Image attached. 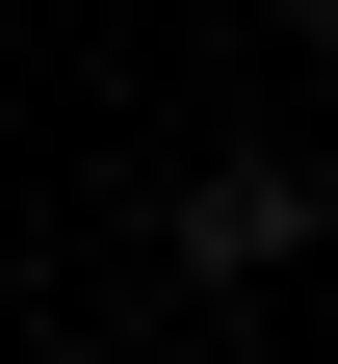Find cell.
I'll list each match as a JSON object with an SVG mask.
<instances>
[{"instance_id":"cell-1","label":"cell","mask_w":338,"mask_h":364,"mask_svg":"<svg viewBox=\"0 0 338 364\" xmlns=\"http://www.w3.org/2000/svg\"><path fill=\"white\" fill-rule=\"evenodd\" d=\"M182 260H208V287H260V260H312V182H286V156H234V182H182Z\"/></svg>"},{"instance_id":"cell-2","label":"cell","mask_w":338,"mask_h":364,"mask_svg":"<svg viewBox=\"0 0 338 364\" xmlns=\"http://www.w3.org/2000/svg\"><path fill=\"white\" fill-rule=\"evenodd\" d=\"M312 53H338V0H312Z\"/></svg>"}]
</instances>
